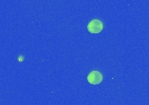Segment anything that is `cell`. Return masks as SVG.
Returning <instances> with one entry per match:
<instances>
[{"instance_id":"2","label":"cell","mask_w":149,"mask_h":105,"mask_svg":"<svg viewBox=\"0 0 149 105\" xmlns=\"http://www.w3.org/2000/svg\"><path fill=\"white\" fill-rule=\"evenodd\" d=\"M87 81L89 83L93 85H97V84H100L103 81V75L99 71H93L88 75Z\"/></svg>"},{"instance_id":"1","label":"cell","mask_w":149,"mask_h":105,"mask_svg":"<svg viewBox=\"0 0 149 105\" xmlns=\"http://www.w3.org/2000/svg\"><path fill=\"white\" fill-rule=\"evenodd\" d=\"M87 29L91 33H99L103 30V23L99 19H93L88 23Z\"/></svg>"}]
</instances>
